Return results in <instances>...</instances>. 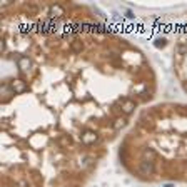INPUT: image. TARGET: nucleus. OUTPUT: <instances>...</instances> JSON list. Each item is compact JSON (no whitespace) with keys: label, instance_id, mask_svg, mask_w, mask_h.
<instances>
[{"label":"nucleus","instance_id":"nucleus-1","mask_svg":"<svg viewBox=\"0 0 187 187\" xmlns=\"http://www.w3.org/2000/svg\"><path fill=\"white\" fill-rule=\"evenodd\" d=\"M2 14V187H85L154 99L151 62L84 5Z\"/></svg>","mask_w":187,"mask_h":187}]
</instances>
